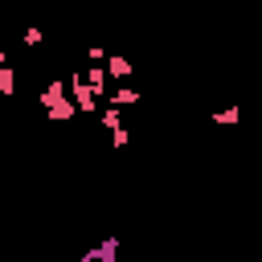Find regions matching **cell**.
I'll list each match as a JSON object with an SVG mask.
<instances>
[{
    "instance_id": "cell-1",
    "label": "cell",
    "mask_w": 262,
    "mask_h": 262,
    "mask_svg": "<svg viewBox=\"0 0 262 262\" xmlns=\"http://www.w3.org/2000/svg\"><path fill=\"white\" fill-rule=\"evenodd\" d=\"M70 94H74V106H78L82 115H94V111H98V94H94V86L86 82L82 70H70Z\"/></svg>"
},
{
    "instance_id": "cell-2",
    "label": "cell",
    "mask_w": 262,
    "mask_h": 262,
    "mask_svg": "<svg viewBox=\"0 0 262 262\" xmlns=\"http://www.w3.org/2000/svg\"><path fill=\"white\" fill-rule=\"evenodd\" d=\"M115 258H119V237H106L102 246H94V250L82 254V262H115Z\"/></svg>"
},
{
    "instance_id": "cell-3",
    "label": "cell",
    "mask_w": 262,
    "mask_h": 262,
    "mask_svg": "<svg viewBox=\"0 0 262 262\" xmlns=\"http://www.w3.org/2000/svg\"><path fill=\"white\" fill-rule=\"evenodd\" d=\"M131 70H135V66H131L127 57H119V53H106V74H111V78L127 82V78H131Z\"/></svg>"
},
{
    "instance_id": "cell-4",
    "label": "cell",
    "mask_w": 262,
    "mask_h": 262,
    "mask_svg": "<svg viewBox=\"0 0 262 262\" xmlns=\"http://www.w3.org/2000/svg\"><path fill=\"white\" fill-rule=\"evenodd\" d=\"M86 82H90V86H94V94L102 98V94H106V66H102V61H94V66L86 70Z\"/></svg>"
},
{
    "instance_id": "cell-5",
    "label": "cell",
    "mask_w": 262,
    "mask_h": 262,
    "mask_svg": "<svg viewBox=\"0 0 262 262\" xmlns=\"http://www.w3.org/2000/svg\"><path fill=\"white\" fill-rule=\"evenodd\" d=\"M61 98H66V82H61V78H53V82L41 90V98H37V102H41V106H53V102H61Z\"/></svg>"
},
{
    "instance_id": "cell-6",
    "label": "cell",
    "mask_w": 262,
    "mask_h": 262,
    "mask_svg": "<svg viewBox=\"0 0 262 262\" xmlns=\"http://www.w3.org/2000/svg\"><path fill=\"white\" fill-rule=\"evenodd\" d=\"M111 102H115L119 111H123V106H135V102H139V90H135V86H119V90L111 94Z\"/></svg>"
},
{
    "instance_id": "cell-7",
    "label": "cell",
    "mask_w": 262,
    "mask_h": 262,
    "mask_svg": "<svg viewBox=\"0 0 262 262\" xmlns=\"http://www.w3.org/2000/svg\"><path fill=\"white\" fill-rule=\"evenodd\" d=\"M237 119H242V106H237V102H229V106H221V111H217V115H213V123H221V127H225V123H229V127H233V123H237Z\"/></svg>"
},
{
    "instance_id": "cell-8",
    "label": "cell",
    "mask_w": 262,
    "mask_h": 262,
    "mask_svg": "<svg viewBox=\"0 0 262 262\" xmlns=\"http://www.w3.org/2000/svg\"><path fill=\"white\" fill-rule=\"evenodd\" d=\"M12 90H16V74H12V66H0V98H12Z\"/></svg>"
},
{
    "instance_id": "cell-9",
    "label": "cell",
    "mask_w": 262,
    "mask_h": 262,
    "mask_svg": "<svg viewBox=\"0 0 262 262\" xmlns=\"http://www.w3.org/2000/svg\"><path fill=\"white\" fill-rule=\"evenodd\" d=\"M20 41H25V45H41V41H45V33H41L37 25H29V29L20 33Z\"/></svg>"
},
{
    "instance_id": "cell-10",
    "label": "cell",
    "mask_w": 262,
    "mask_h": 262,
    "mask_svg": "<svg viewBox=\"0 0 262 262\" xmlns=\"http://www.w3.org/2000/svg\"><path fill=\"white\" fill-rule=\"evenodd\" d=\"M102 127H106V131H119V127H123V123H119V106L102 111Z\"/></svg>"
},
{
    "instance_id": "cell-11",
    "label": "cell",
    "mask_w": 262,
    "mask_h": 262,
    "mask_svg": "<svg viewBox=\"0 0 262 262\" xmlns=\"http://www.w3.org/2000/svg\"><path fill=\"white\" fill-rule=\"evenodd\" d=\"M86 57H90V61H106V49H102V45H90Z\"/></svg>"
},
{
    "instance_id": "cell-12",
    "label": "cell",
    "mask_w": 262,
    "mask_h": 262,
    "mask_svg": "<svg viewBox=\"0 0 262 262\" xmlns=\"http://www.w3.org/2000/svg\"><path fill=\"white\" fill-rule=\"evenodd\" d=\"M0 66H8V53H4V49H0Z\"/></svg>"
}]
</instances>
